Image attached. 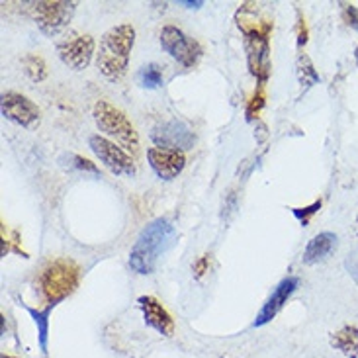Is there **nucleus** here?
Wrapping results in <instances>:
<instances>
[{"instance_id": "1", "label": "nucleus", "mask_w": 358, "mask_h": 358, "mask_svg": "<svg viewBox=\"0 0 358 358\" xmlns=\"http://www.w3.org/2000/svg\"><path fill=\"white\" fill-rule=\"evenodd\" d=\"M175 239V225L166 217H159L155 222L149 223L129 252L131 271L137 272V274H151L155 271L159 259L173 247Z\"/></svg>"}, {"instance_id": "2", "label": "nucleus", "mask_w": 358, "mask_h": 358, "mask_svg": "<svg viewBox=\"0 0 358 358\" xmlns=\"http://www.w3.org/2000/svg\"><path fill=\"white\" fill-rule=\"evenodd\" d=\"M134 43H136V28L131 24L114 26L102 36L96 55V67L108 80H120L126 75Z\"/></svg>"}, {"instance_id": "3", "label": "nucleus", "mask_w": 358, "mask_h": 358, "mask_svg": "<svg viewBox=\"0 0 358 358\" xmlns=\"http://www.w3.org/2000/svg\"><path fill=\"white\" fill-rule=\"evenodd\" d=\"M80 268L71 259H55L41 271L39 276V292L49 306H57L78 286Z\"/></svg>"}, {"instance_id": "4", "label": "nucleus", "mask_w": 358, "mask_h": 358, "mask_svg": "<svg viewBox=\"0 0 358 358\" xmlns=\"http://www.w3.org/2000/svg\"><path fill=\"white\" fill-rule=\"evenodd\" d=\"M94 122L100 127V131L114 137L122 147H126L134 153L139 149V136H137L136 127L120 108L112 106L106 100H100L94 106Z\"/></svg>"}, {"instance_id": "5", "label": "nucleus", "mask_w": 358, "mask_h": 358, "mask_svg": "<svg viewBox=\"0 0 358 358\" xmlns=\"http://www.w3.org/2000/svg\"><path fill=\"white\" fill-rule=\"evenodd\" d=\"M31 14L36 24L45 36H57L67 26L75 14V2H61V0H41L31 4Z\"/></svg>"}, {"instance_id": "6", "label": "nucleus", "mask_w": 358, "mask_h": 358, "mask_svg": "<svg viewBox=\"0 0 358 358\" xmlns=\"http://www.w3.org/2000/svg\"><path fill=\"white\" fill-rule=\"evenodd\" d=\"M161 48L186 69L194 67L202 55L200 43L188 38L182 29H178L176 26H165L161 29Z\"/></svg>"}, {"instance_id": "7", "label": "nucleus", "mask_w": 358, "mask_h": 358, "mask_svg": "<svg viewBox=\"0 0 358 358\" xmlns=\"http://www.w3.org/2000/svg\"><path fill=\"white\" fill-rule=\"evenodd\" d=\"M88 145L94 151V155L106 165V169L114 175H136V163L134 159L127 155L122 147H117L116 143H112L110 139L100 136H92L88 139Z\"/></svg>"}, {"instance_id": "8", "label": "nucleus", "mask_w": 358, "mask_h": 358, "mask_svg": "<svg viewBox=\"0 0 358 358\" xmlns=\"http://www.w3.org/2000/svg\"><path fill=\"white\" fill-rule=\"evenodd\" d=\"M2 116L18 124L22 127H36L39 124V117H41V112L39 108L29 100L28 96L24 94H18V92H6L2 96Z\"/></svg>"}, {"instance_id": "9", "label": "nucleus", "mask_w": 358, "mask_h": 358, "mask_svg": "<svg viewBox=\"0 0 358 358\" xmlns=\"http://www.w3.org/2000/svg\"><path fill=\"white\" fill-rule=\"evenodd\" d=\"M151 139L155 141L157 147L175 149V151L192 149L194 143H196L192 129L186 126L184 122H178V120H171V122H166L163 126H157L151 131Z\"/></svg>"}, {"instance_id": "10", "label": "nucleus", "mask_w": 358, "mask_h": 358, "mask_svg": "<svg viewBox=\"0 0 358 358\" xmlns=\"http://www.w3.org/2000/svg\"><path fill=\"white\" fill-rule=\"evenodd\" d=\"M61 61L75 71H83L90 65L94 55V38L92 36H73L57 45Z\"/></svg>"}, {"instance_id": "11", "label": "nucleus", "mask_w": 358, "mask_h": 358, "mask_svg": "<svg viewBox=\"0 0 358 358\" xmlns=\"http://www.w3.org/2000/svg\"><path fill=\"white\" fill-rule=\"evenodd\" d=\"M147 161L155 175L163 180H173L180 175L186 165V157L182 151L175 149H163V147H149L147 149Z\"/></svg>"}, {"instance_id": "12", "label": "nucleus", "mask_w": 358, "mask_h": 358, "mask_svg": "<svg viewBox=\"0 0 358 358\" xmlns=\"http://www.w3.org/2000/svg\"><path fill=\"white\" fill-rule=\"evenodd\" d=\"M298 284H300V278H298V276H288V278H284V280L274 288L271 298H268L266 303L262 306V310L259 311V315H257V320H255V327H262V325H266L268 321L274 320L276 313H278V311L284 308V303L288 301V298L296 292Z\"/></svg>"}, {"instance_id": "13", "label": "nucleus", "mask_w": 358, "mask_h": 358, "mask_svg": "<svg viewBox=\"0 0 358 358\" xmlns=\"http://www.w3.org/2000/svg\"><path fill=\"white\" fill-rule=\"evenodd\" d=\"M137 301H139V308L143 311V320L149 327H153L157 333H161L165 337H171L175 333V321L153 296H141Z\"/></svg>"}, {"instance_id": "14", "label": "nucleus", "mask_w": 358, "mask_h": 358, "mask_svg": "<svg viewBox=\"0 0 358 358\" xmlns=\"http://www.w3.org/2000/svg\"><path fill=\"white\" fill-rule=\"evenodd\" d=\"M247 39V53H249V69L261 83L268 78L271 73V49L268 38H245Z\"/></svg>"}, {"instance_id": "15", "label": "nucleus", "mask_w": 358, "mask_h": 358, "mask_svg": "<svg viewBox=\"0 0 358 358\" xmlns=\"http://www.w3.org/2000/svg\"><path fill=\"white\" fill-rule=\"evenodd\" d=\"M337 249V235L331 231H323L315 235L303 251V262L306 264H315V262L325 261L331 252Z\"/></svg>"}, {"instance_id": "16", "label": "nucleus", "mask_w": 358, "mask_h": 358, "mask_svg": "<svg viewBox=\"0 0 358 358\" xmlns=\"http://www.w3.org/2000/svg\"><path fill=\"white\" fill-rule=\"evenodd\" d=\"M331 345L341 350L345 357L358 358V327L357 325H345L343 329L331 335Z\"/></svg>"}, {"instance_id": "17", "label": "nucleus", "mask_w": 358, "mask_h": 358, "mask_svg": "<svg viewBox=\"0 0 358 358\" xmlns=\"http://www.w3.org/2000/svg\"><path fill=\"white\" fill-rule=\"evenodd\" d=\"M24 310L28 311L29 315H31V320L34 323L38 325V337H39V349L43 352V357L48 358V341H49V315H51V310L55 308V306H48L43 311L34 310V308H29L26 303H20Z\"/></svg>"}, {"instance_id": "18", "label": "nucleus", "mask_w": 358, "mask_h": 358, "mask_svg": "<svg viewBox=\"0 0 358 358\" xmlns=\"http://www.w3.org/2000/svg\"><path fill=\"white\" fill-rule=\"evenodd\" d=\"M137 80H139V85L143 88H151V90H153V88H159L163 85V73H161V67L155 65V63L145 65V67L137 73Z\"/></svg>"}, {"instance_id": "19", "label": "nucleus", "mask_w": 358, "mask_h": 358, "mask_svg": "<svg viewBox=\"0 0 358 358\" xmlns=\"http://www.w3.org/2000/svg\"><path fill=\"white\" fill-rule=\"evenodd\" d=\"M298 78H300L301 87H311V85H317L320 83V75L317 71L313 69V63L308 55L301 53L298 57Z\"/></svg>"}, {"instance_id": "20", "label": "nucleus", "mask_w": 358, "mask_h": 358, "mask_svg": "<svg viewBox=\"0 0 358 358\" xmlns=\"http://www.w3.org/2000/svg\"><path fill=\"white\" fill-rule=\"evenodd\" d=\"M24 71L34 83H39L48 77V67H45V61L38 55H28L24 59Z\"/></svg>"}, {"instance_id": "21", "label": "nucleus", "mask_w": 358, "mask_h": 358, "mask_svg": "<svg viewBox=\"0 0 358 358\" xmlns=\"http://www.w3.org/2000/svg\"><path fill=\"white\" fill-rule=\"evenodd\" d=\"M321 210V200H317L315 203H311L308 208H292V213L300 220L301 225H308L311 220V215H315V213Z\"/></svg>"}, {"instance_id": "22", "label": "nucleus", "mask_w": 358, "mask_h": 358, "mask_svg": "<svg viewBox=\"0 0 358 358\" xmlns=\"http://www.w3.org/2000/svg\"><path fill=\"white\" fill-rule=\"evenodd\" d=\"M69 161H73L71 166H75V169H78V171H85V173H90V175H94V176L100 175V171L96 169V165H94V163H90V161H87V159H83V157L69 155Z\"/></svg>"}, {"instance_id": "23", "label": "nucleus", "mask_w": 358, "mask_h": 358, "mask_svg": "<svg viewBox=\"0 0 358 358\" xmlns=\"http://www.w3.org/2000/svg\"><path fill=\"white\" fill-rule=\"evenodd\" d=\"M345 20L350 28H355L358 31V8L355 6H345Z\"/></svg>"}, {"instance_id": "24", "label": "nucleus", "mask_w": 358, "mask_h": 358, "mask_svg": "<svg viewBox=\"0 0 358 358\" xmlns=\"http://www.w3.org/2000/svg\"><path fill=\"white\" fill-rule=\"evenodd\" d=\"M347 268L349 272L355 276V280L358 282V249L352 255H349V259H347Z\"/></svg>"}, {"instance_id": "25", "label": "nucleus", "mask_w": 358, "mask_h": 358, "mask_svg": "<svg viewBox=\"0 0 358 358\" xmlns=\"http://www.w3.org/2000/svg\"><path fill=\"white\" fill-rule=\"evenodd\" d=\"M308 41V31H306V24H303V20H300V38H298V43L303 45Z\"/></svg>"}, {"instance_id": "26", "label": "nucleus", "mask_w": 358, "mask_h": 358, "mask_svg": "<svg viewBox=\"0 0 358 358\" xmlns=\"http://www.w3.org/2000/svg\"><path fill=\"white\" fill-rule=\"evenodd\" d=\"M206 262H208V257H203L202 261L196 264V276H202L203 272H206Z\"/></svg>"}, {"instance_id": "27", "label": "nucleus", "mask_w": 358, "mask_h": 358, "mask_svg": "<svg viewBox=\"0 0 358 358\" xmlns=\"http://www.w3.org/2000/svg\"><path fill=\"white\" fill-rule=\"evenodd\" d=\"M180 6H186V8H200V6H203V2H202V0H198V2L182 0V2H180Z\"/></svg>"}, {"instance_id": "28", "label": "nucleus", "mask_w": 358, "mask_h": 358, "mask_svg": "<svg viewBox=\"0 0 358 358\" xmlns=\"http://www.w3.org/2000/svg\"><path fill=\"white\" fill-rule=\"evenodd\" d=\"M2 358H12V357H2Z\"/></svg>"}]
</instances>
